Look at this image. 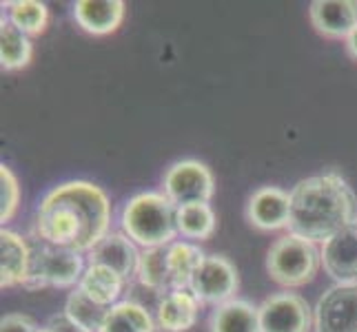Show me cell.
<instances>
[{
	"label": "cell",
	"instance_id": "obj_1",
	"mask_svg": "<svg viewBox=\"0 0 357 332\" xmlns=\"http://www.w3.org/2000/svg\"><path fill=\"white\" fill-rule=\"evenodd\" d=\"M112 202L107 193L84 180L58 184L40 200L33 217L36 239L89 253L109 235Z\"/></svg>",
	"mask_w": 357,
	"mask_h": 332
},
{
	"label": "cell",
	"instance_id": "obj_2",
	"mask_svg": "<svg viewBox=\"0 0 357 332\" xmlns=\"http://www.w3.org/2000/svg\"><path fill=\"white\" fill-rule=\"evenodd\" d=\"M357 224V198L337 173H322L298 182L291 191L289 232L311 242H328Z\"/></svg>",
	"mask_w": 357,
	"mask_h": 332
},
{
	"label": "cell",
	"instance_id": "obj_3",
	"mask_svg": "<svg viewBox=\"0 0 357 332\" xmlns=\"http://www.w3.org/2000/svg\"><path fill=\"white\" fill-rule=\"evenodd\" d=\"M122 232L142 251L174 244L178 232V206L165 193H138L120 215Z\"/></svg>",
	"mask_w": 357,
	"mask_h": 332
},
{
	"label": "cell",
	"instance_id": "obj_4",
	"mask_svg": "<svg viewBox=\"0 0 357 332\" xmlns=\"http://www.w3.org/2000/svg\"><path fill=\"white\" fill-rule=\"evenodd\" d=\"M319 266H322V251H317V244L293 235V232L275 239L266 257L268 275L282 288H300L311 284Z\"/></svg>",
	"mask_w": 357,
	"mask_h": 332
},
{
	"label": "cell",
	"instance_id": "obj_5",
	"mask_svg": "<svg viewBox=\"0 0 357 332\" xmlns=\"http://www.w3.org/2000/svg\"><path fill=\"white\" fill-rule=\"evenodd\" d=\"M87 268L84 253L36 242L31 246V264L24 288H71L78 286Z\"/></svg>",
	"mask_w": 357,
	"mask_h": 332
},
{
	"label": "cell",
	"instance_id": "obj_6",
	"mask_svg": "<svg viewBox=\"0 0 357 332\" xmlns=\"http://www.w3.org/2000/svg\"><path fill=\"white\" fill-rule=\"evenodd\" d=\"M162 193L178 208L189 204H208L215 193L211 168L200 159H180L165 173Z\"/></svg>",
	"mask_w": 357,
	"mask_h": 332
},
{
	"label": "cell",
	"instance_id": "obj_7",
	"mask_svg": "<svg viewBox=\"0 0 357 332\" xmlns=\"http://www.w3.org/2000/svg\"><path fill=\"white\" fill-rule=\"evenodd\" d=\"M238 288V270L222 255H206V260L195 270L189 286V290L200 299V303L213 306V308L236 299Z\"/></svg>",
	"mask_w": 357,
	"mask_h": 332
},
{
	"label": "cell",
	"instance_id": "obj_8",
	"mask_svg": "<svg viewBox=\"0 0 357 332\" xmlns=\"http://www.w3.org/2000/svg\"><path fill=\"white\" fill-rule=\"evenodd\" d=\"M262 332H311L313 310L309 301L298 292L271 294L257 306Z\"/></svg>",
	"mask_w": 357,
	"mask_h": 332
},
{
	"label": "cell",
	"instance_id": "obj_9",
	"mask_svg": "<svg viewBox=\"0 0 357 332\" xmlns=\"http://www.w3.org/2000/svg\"><path fill=\"white\" fill-rule=\"evenodd\" d=\"M315 332H357V284H335L313 310Z\"/></svg>",
	"mask_w": 357,
	"mask_h": 332
},
{
	"label": "cell",
	"instance_id": "obj_10",
	"mask_svg": "<svg viewBox=\"0 0 357 332\" xmlns=\"http://www.w3.org/2000/svg\"><path fill=\"white\" fill-rule=\"evenodd\" d=\"M140 253L142 251H138V246L125 232H109L100 244H96L87 253V264L112 268L125 281H131L138 275Z\"/></svg>",
	"mask_w": 357,
	"mask_h": 332
},
{
	"label": "cell",
	"instance_id": "obj_11",
	"mask_svg": "<svg viewBox=\"0 0 357 332\" xmlns=\"http://www.w3.org/2000/svg\"><path fill=\"white\" fill-rule=\"evenodd\" d=\"M246 219L257 230L287 228L291 219V193L278 187L257 189L246 204Z\"/></svg>",
	"mask_w": 357,
	"mask_h": 332
},
{
	"label": "cell",
	"instance_id": "obj_12",
	"mask_svg": "<svg viewBox=\"0 0 357 332\" xmlns=\"http://www.w3.org/2000/svg\"><path fill=\"white\" fill-rule=\"evenodd\" d=\"M322 266L337 284H357V224L324 242Z\"/></svg>",
	"mask_w": 357,
	"mask_h": 332
},
{
	"label": "cell",
	"instance_id": "obj_13",
	"mask_svg": "<svg viewBox=\"0 0 357 332\" xmlns=\"http://www.w3.org/2000/svg\"><path fill=\"white\" fill-rule=\"evenodd\" d=\"M309 18L317 33L324 38L347 40L357 27L355 0H315L309 7Z\"/></svg>",
	"mask_w": 357,
	"mask_h": 332
},
{
	"label": "cell",
	"instance_id": "obj_14",
	"mask_svg": "<svg viewBox=\"0 0 357 332\" xmlns=\"http://www.w3.org/2000/svg\"><path fill=\"white\" fill-rule=\"evenodd\" d=\"M31 264V246L18 232L0 230V288L24 286Z\"/></svg>",
	"mask_w": 357,
	"mask_h": 332
},
{
	"label": "cell",
	"instance_id": "obj_15",
	"mask_svg": "<svg viewBox=\"0 0 357 332\" xmlns=\"http://www.w3.org/2000/svg\"><path fill=\"white\" fill-rule=\"evenodd\" d=\"M202 303L187 290H171L162 294L155 310V326L162 332H187L198 322Z\"/></svg>",
	"mask_w": 357,
	"mask_h": 332
},
{
	"label": "cell",
	"instance_id": "obj_16",
	"mask_svg": "<svg viewBox=\"0 0 357 332\" xmlns=\"http://www.w3.org/2000/svg\"><path fill=\"white\" fill-rule=\"evenodd\" d=\"M127 5L122 0H78L73 5V18L78 27L91 35L114 33L125 20Z\"/></svg>",
	"mask_w": 357,
	"mask_h": 332
},
{
	"label": "cell",
	"instance_id": "obj_17",
	"mask_svg": "<svg viewBox=\"0 0 357 332\" xmlns=\"http://www.w3.org/2000/svg\"><path fill=\"white\" fill-rule=\"evenodd\" d=\"M208 330L211 332H262L260 330V315L257 306L246 299H231L211 313L208 319Z\"/></svg>",
	"mask_w": 357,
	"mask_h": 332
},
{
	"label": "cell",
	"instance_id": "obj_18",
	"mask_svg": "<svg viewBox=\"0 0 357 332\" xmlns=\"http://www.w3.org/2000/svg\"><path fill=\"white\" fill-rule=\"evenodd\" d=\"M206 255L200 246L191 242H174L167 246V266H169V284L171 290H187L195 270L202 266Z\"/></svg>",
	"mask_w": 357,
	"mask_h": 332
},
{
	"label": "cell",
	"instance_id": "obj_19",
	"mask_svg": "<svg viewBox=\"0 0 357 332\" xmlns=\"http://www.w3.org/2000/svg\"><path fill=\"white\" fill-rule=\"evenodd\" d=\"M127 284H129V281H125L118 273H114L112 268L87 264V268H84V275H82L80 284L76 288H80L96 303L112 308V306L118 303L120 294H122V290H125Z\"/></svg>",
	"mask_w": 357,
	"mask_h": 332
},
{
	"label": "cell",
	"instance_id": "obj_20",
	"mask_svg": "<svg viewBox=\"0 0 357 332\" xmlns=\"http://www.w3.org/2000/svg\"><path fill=\"white\" fill-rule=\"evenodd\" d=\"M155 319L144 306L135 301H118L112 306L98 332H155Z\"/></svg>",
	"mask_w": 357,
	"mask_h": 332
},
{
	"label": "cell",
	"instance_id": "obj_21",
	"mask_svg": "<svg viewBox=\"0 0 357 332\" xmlns=\"http://www.w3.org/2000/svg\"><path fill=\"white\" fill-rule=\"evenodd\" d=\"M33 45L27 33L16 29L5 16L0 22V65L5 71H18L31 63Z\"/></svg>",
	"mask_w": 357,
	"mask_h": 332
},
{
	"label": "cell",
	"instance_id": "obj_22",
	"mask_svg": "<svg viewBox=\"0 0 357 332\" xmlns=\"http://www.w3.org/2000/svg\"><path fill=\"white\" fill-rule=\"evenodd\" d=\"M5 18L16 29L33 38V35H40L47 29L49 9L38 0H9V3H5Z\"/></svg>",
	"mask_w": 357,
	"mask_h": 332
},
{
	"label": "cell",
	"instance_id": "obj_23",
	"mask_svg": "<svg viewBox=\"0 0 357 332\" xmlns=\"http://www.w3.org/2000/svg\"><path fill=\"white\" fill-rule=\"evenodd\" d=\"M218 217L211 204H189L178 208V232L184 239L204 242L215 232Z\"/></svg>",
	"mask_w": 357,
	"mask_h": 332
},
{
	"label": "cell",
	"instance_id": "obj_24",
	"mask_svg": "<svg viewBox=\"0 0 357 332\" xmlns=\"http://www.w3.org/2000/svg\"><path fill=\"white\" fill-rule=\"evenodd\" d=\"M135 279L140 281L144 288L153 292H171L169 284V266H167V246L160 248H146L140 253V266Z\"/></svg>",
	"mask_w": 357,
	"mask_h": 332
},
{
	"label": "cell",
	"instance_id": "obj_25",
	"mask_svg": "<svg viewBox=\"0 0 357 332\" xmlns=\"http://www.w3.org/2000/svg\"><path fill=\"white\" fill-rule=\"evenodd\" d=\"M65 313L76 324H80L82 328H87L89 332H98L102 326V322H105L109 308H107V306L96 303L93 299H89L80 288H73V292L67 297Z\"/></svg>",
	"mask_w": 357,
	"mask_h": 332
},
{
	"label": "cell",
	"instance_id": "obj_26",
	"mask_svg": "<svg viewBox=\"0 0 357 332\" xmlns=\"http://www.w3.org/2000/svg\"><path fill=\"white\" fill-rule=\"evenodd\" d=\"M20 204V184L7 164H0V221L3 228L7 221L14 219Z\"/></svg>",
	"mask_w": 357,
	"mask_h": 332
},
{
	"label": "cell",
	"instance_id": "obj_27",
	"mask_svg": "<svg viewBox=\"0 0 357 332\" xmlns=\"http://www.w3.org/2000/svg\"><path fill=\"white\" fill-rule=\"evenodd\" d=\"M0 332H38V324L27 315L11 313L0 319Z\"/></svg>",
	"mask_w": 357,
	"mask_h": 332
},
{
	"label": "cell",
	"instance_id": "obj_28",
	"mask_svg": "<svg viewBox=\"0 0 357 332\" xmlns=\"http://www.w3.org/2000/svg\"><path fill=\"white\" fill-rule=\"evenodd\" d=\"M52 332H89L87 328H82L80 324H76L67 313H58L49 317V322L45 324Z\"/></svg>",
	"mask_w": 357,
	"mask_h": 332
},
{
	"label": "cell",
	"instance_id": "obj_29",
	"mask_svg": "<svg viewBox=\"0 0 357 332\" xmlns=\"http://www.w3.org/2000/svg\"><path fill=\"white\" fill-rule=\"evenodd\" d=\"M347 52L353 60H357V27L353 29V33L347 38Z\"/></svg>",
	"mask_w": 357,
	"mask_h": 332
},
{
	"label": "cell",
	"instance_id": "obj_30",
	"mask_svg": "<svg viewBox=\"0 0 357 332\" xmlns=\"http://www.w3.org/2000/svg\"><path fill=\"white\" fill-rule=\"evenodd\" d=\"M38 332H52V330H49L47 326H43V328H38Z\"/></svg>",
	"mask_w": 357,
	"mask_h": 332
}]
</instances>
